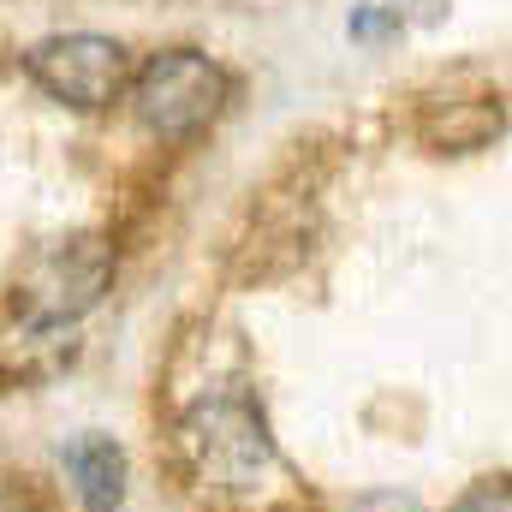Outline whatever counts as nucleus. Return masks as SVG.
<instances>
[{"instance_id":"1","label":"nucleus","mask_w":512,"mask_h":512,"mask_svg":"<svg viewBox=\"0 0 512 512\" xmlns=\"http://www.w3.org/2000/svg\"><path fill=\"white\" fill-rule=\"evenodd\" d=\"M179 441H185V459L197 465V477L215 489H233V495L256 489L262 471L274 465V435H268L251 393L197 399L179 423Z\"/></svg>"},{"instance_id":"2","label":"nucleus","mask_w":512,"mask_h":512,"mask_svg":"<svg viewBox=\"0 0 512 512\" xmlns=\"http://www.w3.org/2000/svg\"><path fill=\"white\" fill-rule=\"evenodd\" d=\"M131 102H137V120L149 131L197 137L227 102V72L197 48H173V54H155L131 78Z\"/></svg>"},{"instance_id":"3","label":"nucleus","mask_w":512,"mask_h":512,"mask_svg":"<svg viewBox=\"0 0 512 512\" xmlns=\"http://www.w3.org/2000/svg\"><path fill=\"white\" fill-rule=\"evenodd\" d=\"M24 72L66 108H108L131 78V60L114 36L96 30H72V36H48L24 54Z\"/></svg>"},{"instance_id":"4","label":"nucleus","mask_w":512,"mask_h":512,"mask_svg":"<svg viewBox=\"0 0 512 512\" xmlns=\"http://www.w3.org/2000/svg\"><path fill=\"white\" fill-rule=\"evenodd\" d=\"M108 274H114V256H108L102 239H66V245H48V251L24 268V280H18L24 316L42 322V328H60V322L84 316V310L102 298Z\"/></svg>"},{"instance_id":"5","label":"nucleus","mask_w":512,"mask_h":512,"mask_svg":"<svg viewBox=\"0 0 512 512\" xmlns=\"http://www.w3.org/2000/svg\"><path fill=\"white\" fill-rule=\"evenodd\" d=\"M60 459H66V477H72L84 512H114L126 501V453L108 435H78Z\"/></svg>"},{"instance_id":"6","label":"nucleus","mask_w":512,"mask_h":512,"mask_svg":"<svg viewBox=\"0 0 512 512\" xmlns=\"http://www.w3.org/2000/svg\"><path fill=\"white\" fill-rule=\"evenodd\" d=\"M495 131H501V102H459L447 114V126L435 131V143H447V149H483Z\"/></svg>"},{"instance_id":"7","label":"nucleus","mask_w":512,"mask_h":512,"mask_svg":"<svg viewBox=\"0 0 512 512\" xmlns=\"http://www.w3.org/2000/svg\"><path fill=\"white\" fill-rule=\"evenodd\" d=\"M447 512H512V477H489V483H471Z\"/></svg>"}]
</instances>
